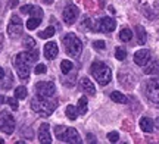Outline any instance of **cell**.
I'll return each instance as SVG.
<instances>
[{
  "instance_id": "2",
  "label": "cell",
  "mask_w": 159,
  "mask_h": 144,
  "mask_svg": "<svg viewBox=\"0 0 159 144\" xmlns=\"http://www.w3.org/2000/svg\"><path fill=\"white\" fill-rule=\"evenodd\" d=\"M49 98L50 97H43V96L37 94L31 100V109L41 116H50L56 109L57 103L53 102V100H49Z\"/></svg>"
},
{
  "instance_id": "31",
  "label": "cell",
  "mask_w": 159,
  "mask_h": 144,
  "mask_svg": "<svg viewBox=\"0 0 159 144\" xmlns=\"http://www.w3.org/2000/svg\"><path fill=\"white\" fill-rule=\"evenodd\" d=\"M46 71H47V68H46V65L43 63H39L37 66L34 68V72L37 75H41V74H46Z\"/></svg>"
},
{
  "instance_id": "7",
  "label": "cell",
  "mask_w": 159,
  "mask_h": 144,
  "mask_svg": "<svg viewBox=\"0 0 159 144\" xmlns=\"http://www.w3.org/2000/svg\"><path fill=\"white\" fill-rule=\"evenodd\" d=\"M35 91L39 96H43V97H52L56 88H55V84L52 81H40L35 84Z\"/></svg>"
},
{
  "instance_id": "36",
  "label": "cell",
  "mask_w": 159,
  "mask_h": 144,
  "mask_svg": "<svg viewBox=\"0 0 159 144\" xmlns=\"http://www.w3.org/2000/svg\"><path fill=\"white\" fill-rule=\"evenodd\" d=\"M3 76H5V71H3V68L0 66V80H2Z\"/></svg>"
},
{
  "instance_id": "17",
  "label": "cell",
  "mask_w": 159,
  "mask_h": 144,
  "mask_svg": "<svg viewBox=\"0 0 159 144\" xmlns=\"http://www.w3.org/2000/svg\"><path fill=\"white\" fill-rule=\"evenodd\" d=\"M81 87L84 88L85 93H89L90 96H94L96 94V88H94V85H93V82H91L87 76H84V78H81Z\"/></svg>"
},
{
  "instance_id": "24",
  "label": "cell",
  "mask_w": 159,
  "mask_h": 144,
  "mask_svg": "<svg viewBox=\"0 0 159 144\" xmlns=\"http://www.w3.org/2000/svg\"><path fill=\"white\" fill-rule=\"evenodd\" d=\"M40 22H41V18L31 16L28 21H27V28H28V29H35L40 25Z\"/></svg>"
},
{
  "instance_id": "23",
  "label": "cell",
  "mask_w": 159,
  "mask_h": 144,
  "mask_svg": "<svg viewBox=\"0 0 159 144\" xmlns=\"http://www.w3.org/2000/svg\"><path fill=\"white\" fill-rule=\"evenodd\" d=\"M72 68H74V65H72V62L71 60H62L61 62V71H62V74H69L71 71H72Z\"/></svg>"
},
{
  "instance_id": "1",
  "label": "cell",
  "mask_w": 159,
  "mask_h": 144,
  "mask_svg": "<svg viewBox=\"0 0 159 144\" xmlns=\"http://www.w3.org/2000/svg\"><path fill=\"white\" fill-rule=\"evenodd\" d=\"M39 59V52L33 49L31 50H27V52H22V53H18L15 56V68H16V74L18 76L21 78L22 81H28L30 78V71H31V63L35 62Z\"/></svg>"
},
{
  "instance_id": "29",
  "label": "cell",
  "mask_w": 159,
  "mask_h": 144,
  "mask_svg": "<svg viewBox=\"0 0 159 144\" xmlns=\"http://www.w3.org/2000/svg\"><path fill=\"white\" fill-rule=\"evenodd\" d=\"M115 56H116L118 60H124L125 59V50L122 49V47H116V49H115Z\"/></svg>"
},
{
  "instance_id": "16",
  "label": "cell",
  "mask_w": 159,
  "mask_h": 144,
  "mask_svg": "<svg viewBox=\"0 0 159 144\" xmlns=\"http://www.w3.org/2000/svg\"><path fill=\"white\" fill-rule=\"evenodd\" d=\"M139 125L142 128V131H144V133H152L155 128L153 121L150 118H148V116H143L142 119H140V122H139Z\"/></svg>"
},
{
  "instance_id": "6",
  "label": "cell",
  "mask_w": 159,
  "mask_h": 144,
  "mask_svg": "<svg viewBox=\"0 0 159 144\" xmlns=\"http://www.w3.org/2000/svg\"><path fill=\"white\" fill-rule=\"evenodd\" d=\"M0 129L5 134H12L15 131V119L9 112H0Z\"/></svg>"
},
{
  "instance_id": "38",
  "label": "cell",
  "mask_w": 159,
  "mask_h": 144,
  "mask_svg": "<svg viewBox=\"0 0 159 144\" xmlns=\"http://www.w3.org/2000/svg\"><path fill=\"white\" fill-rule=\"evenodd\" d=\"M156 127L159 128V118H158V119H156Z\"/></svg>"
},
{
  "instance_id": "34",
  "label": "cell",
  "mask_w": 159,
  "mask_h": 144,
  "mask_svg": "<svg viewBox=\"0 0 159 144\" xmlns=\"http://www.w3.org/2000/svg\"><path fill=\"white\" fill-rule=\"evenodd\" d=\"M18 3H19V0H11V5H9V7L11 9H13V7H16Z\"/></svg>"
},
{
  "instance_id": "32",
  "label": "cell",
  "mask_w": 159,
  "mask_h": 144,
  "mask_svg": "<svg viewBox=\"0 0 159 144\" xmlns=\"http://www.w3.org/2000/svg\"><path fill=\"white\" fill-rule=\"evenodd\" d=\"M6 102H7V104L11 106L13 110H18V102H16V97H7L6 98Z\"/></svg>"
},
{
  "instance_id": "18",
  "label": "cell",
  "mask_w": 159,
  "mask_h": 144,
  "mask_svg": "<svg viewBox=\"0 0 159 144\" xmlns=\"http://www.w3.org/2000/svg\"><path fill=\"white\" fill-rule=\"evenodd\" d=\"M136 35H137V43L139 44H146L148 34H146V29L143 28L142 25H136Z\"/></svg>"
},
{
  "instance_id": "26",
  "label": "cell",
  "mask_w": 159,
  "mask_h": 144,
  "mask_svg": "<svg viewBox=\"0 0 159 144\" xmlns=\"http://www.w3.org/2000/svg\"><path fill=\"white\" fill-rule=\"evenodd\" d=\"M65 113L68 116L71 121H75L77 119V115H78V112H77V107L74 106H66V109H65Z\"/></svg>"
},
{
  "instance_id": "9",
  "label": "cell",
  "mask_w": 159,
  "mask_h": 144,
  "mask_svg": "<svg viewBox=\"0 0 159 144\" xmlns=\"http://www.w3.org/2000/svg\"><path fill=\"white\" fill-rule=\"evenodd\" d=\"M22 29H24V25H22V21L19 19V16L13 15L11 18V22L7 25V34L11 35L12 38H16L19 35L22 34Z\"/></svg>"
},
{
  "instance_id": "28",
  "label": "cell",
  "mask_w": 159,
  "mask_h": 144,
  "mask_svg": "<svg viewBox=\"0 0 159 144\" xmlns=\"http://www.w3.org/2000/svg\"><path fill=\"white\" fill-rule=\"evenodd\" d=\"M24 47H25L27 50H33V49H35V40L34 38H31V37H25V38H24Z\"/></svg>"
},
{
  "instance_id": "12",
  "label": "cell",
  "mask_w": 159,
  "mask_h": 144,
  "mask_svg": "<svg viewBox=\"0 0 159 144\" xmlns=\"http://www.w3.org/2000/svg\"><path fill=\"white\" fill-rule=\"evenodd\" d=\"M39 141L41 144H50L52 143V135H50V128H49V124H41V125H40Z\"/></svg>"
},
{
  "instance_id": "8",
  "label": "cell",
  "mask_w": 159,
  "mask_h": 144,
  "mask_svg": "<svg viewBox=\"0 0 159 144\" xmlns=\"http://www.w3.org/2000/svg\"><path fill=\"white\" fill-rule=\"evenodd\" d=\"M78 7L72 3H68V5L65 6V9H63V13H62V18H63V22L66 24V25H72V24L77 21V18H78Z\"/></svg>"
},
{
  "instance_id": "14",
  "label": "cell",
  "mask_w": 159,
  "mask_h": 144,
  "mask_svg": "<svg viewBox=\"0 0 159 144\" xmlns=\"http://www.w3.org/2000/svg\"><path fill=\"white\" fill-rule=\"evenodd\" d=\"M57 53H59V49H57V44L55 43V41H49V43H46V46H44V56H46V59L52 60V59H55L57 56Z\"/></svg>"
},
{
  "instance_id": "10",
  "label": "cell",
  "mask_w": 159,
  "mask_h": 144,
  "mask_svg": "<svg viewBox=\"0 0 159 144\" xmlns=\"http://www.w3.org/2000/svg\"><path fill=\"white\" fill-rule=\"evenodd\" d=\"M116 27V22H115L112 18L109 16H105V18H100L97 24L93 27V29H96V31H100V33H112Z\"/></svg>"
},
{
  "instance_id": "13",
  "label": "cell",
  "mask_w": 159,
  "mask_h": 144,
  "mask_svg": "<svg viewBox=\"0 0 159 144\" xmlns=\"http://www.w3.org/2000/svg\"><path fill=\"white\" fill-rule=\"evenodd\" d=\"M149 60H150V52L146 50V49H142V50L136 52V55H134V62H136L139 66L148 65Z\"/></svg>"
},
{
  "instance_id": "21",
  "label": "cell",
  "mask_w": 159,
  "mask_h": 144,
  "mask_svg": "<svg viewBox=\"0 0 159 144\" xmlns=\"http://www.w3.org/2000/svg\"><path fill=\"white\" fill-rule=\"evenodd\" d=\"M77 112H78V115H85V113H87V98L85 97H81L78 100Z\"/></svg>"
},
{
  "instance_id": "3",
  "label": "cell",
  "mask_w": 159,
  "mask_h": 144,
  "mask_svg": "<svg viewBox=\"0 0 159 144\" xmlns=\"http://www.w3.org/2000/svg\"><path fill=\"white\" fill-rule=\"evenodd\" d=\"M91 75L100 85H108L112 80V71L105 62L94 60L91 65Z\"/></svg>"
},
{
  "instance_id": "4",
  "label": "cell",
  "mask_w": 159,
  "mask_h": 144,
  "mask_svg": "<svg viewBox=\"0 0 159 144\" xmlns=\"http://www.w3.org/2000/svg\"><path fill=\"white\" fill-rule=\"evenodd\" d=\"M55 135L57 137L59 141L62 143H69V144H78L81 143V138H80V134L75 128L71 127H59L55 128Z\"/></svg>"
},
{
  "instance_id": "37",
  "label": "cell",
  "mask_w": 159,
  "mask_h": 144,
  "mask_svg": "<svg viewBox=\"0 0 159 144\" xmlns=\"http://www.w3.org/2000/svg\"><path fill=\"white\" fill-rule=\"evenodd\" d=\"M43 3H46V5H52L53 0H43Z\"/></svg>"
},
{
  "instance_id": "33",
  "label": "cell",
  "mask_w": 159,
  "mask_h": 144,
  "mask_svg": "<svg viewBox=\"0 0 159 144\" xmlns=\"http://www.w3.org/2000/svg\"><path fill=\"white\" fill-rule=\"evenodd\" d=\"M118 138H119V134L116 133V131L108 134V140L111 141V143H116V141H118Z\"/></svg>"
},
{
  "instance_id": "22",
  "label": "cell",
  "mask_w": 159,
  "mask_h": 144,
  "mask_svg": "<svg viewBox=\"0 0 159 144\" xmlns=\"http://www.w3.org/2000/svg\"><path fill=\"white\" fill-rule=\"evenodd\" d=\"M119 38H121V41H130L133 38V31L130 28H122L119 33Z\"/></svg>"
},
{
  "instance_id": "25",
  "label": "cell",
  "mask_w": 159,
  "mask_h": 144,
  "mask_svg": "<svg viewBox=\"0 0 159 144\" xmlns=\"http://www.w3.org/2000/svg\"><path fill=\"white\" fill-rule=\"evenodd\" d=\"M27 94H28V93H27V88L24 85H19L15 88V97L19 98V100H24V98L27 97Z\"/></svg>"
},
{
  "instance_id": "15",
  "label": "cell",
  "mask_w": 159,
  "mask_h": 144,
  "mask_svg": "<svg viewBox=\"0 0 159 144\" xmlns=\"http://www.w3.org/2000/svg\"><path fill=\"white\" fill-rule=\"evenodd\" d=\"M21 12H22V13H30L31 16H35V18H43V11L40 9L39 6L25 5L21 7Z\"/></svg>"
},
{
  "instance_id": "20",
  "label": "cell",
  "mask_w": 159,
  "mask_h": 144,
  "mask_svg": "<svg viewBox=\"0 0 159 144\" xmlns=\"http://www.w3.org/2000/svg\"><path fill=\"white\" fill-rule=\"evenodd\" d=\"M144 72H146L148 75L159 74V60H152V62L148 65V68L144 69Z\"/></svg>"
},
{
  "instance_id": "11",
  "label": "cell",
  "mask_w": 159,
  "mask_h": 144,
  "mask_svg": "<svg viewBox=\"0 0 159 144\" xmlns=\"http://www.w3.org/2000/svg\"><path fill=\"white\" fill-rule=\"evenodd\" d=\"M146 94H148L149 100L159 104V78H153L149 81L146 85Z\"/></svg>"
},
{
  "instance_id": "27",
  "label": "cell",
  "mask_w": 159,
  "mask_h": 144,
  "mask_svg": "<svg viewBox=\"0 0 159 144\" xmlns=\"http://www.w3.org/2000/svg\"><path fill=\"white\" fill-rule=\"evenodd\" d=\"M53 35H55V28H53V27H47L44 31L40 33L39 37L40 38H50V37H53Z\"/></svg>"
},
{
  "instance_id": "19",
  "label": "cell",
  "mask_w": 159,
  "mask_h": 144,
  "mask_svg": "<svg viewBox=\"0 0 159 144\" xmlns=\"http://www.w3.org/2000/svg\"><path fill=\"white\" fill-rule=\"evenodd\" d=\"M111 98L114 100V103H119V104L128 103V98L125 97L121 91H112L111 93Z\"/></svg>"
},
{
  "instance_id": "5",
  "label": "cell",
  "mask_w": 159,
  "mask_h": 144,
  "mask_svg": "<svg viewBox=\"0 0 159 144\" xmlns=\"http://www.w3.org/2000/svg\"><path fill=\"white\" fill-rule=\"evenodd\" d=\"M63 46H65V52L68 53L69 56L72 58H78L81 55V50H83V44H81V40L74 34V33H68L66 35H63Z\"/></svg>"
},
{
  "instance_id": "30",
  "label": "cell",
  "mask_w": 159,
  "mask_h": 144,
  "mask_svg": "<svg viewBox=\"0 0 159 144\" xmlns=\"http://www.w3.org/2000/svg\"><path fill=\"white\" fill-rule=\"evenodd\" d=\"M93 47H94L96 50H99V52H100V50H105V49H106V43H105V41H102V40H97V41H94V43H93Z\"/></svg>"
},
{
  "instance_id": "35",
  "label": "cell",
  "mask_w": 159,
  "mask_h": 144,
  "mask_svg": "<svg viewBox=\"0 0 159 144\" xmlns=\"http://www.w3.org/2000/svg\"><path fill=\"white\" fill-rule=\"evenodd\" d=\"M87 138H89V143H96V140H94V135L93 134H87Z\"/></svg>"
}]
</instances>
